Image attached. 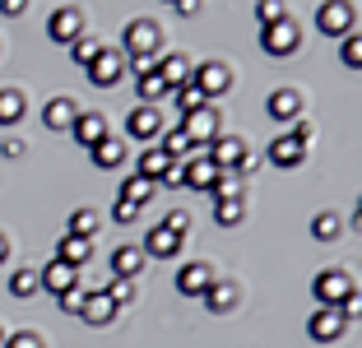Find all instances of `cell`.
Returning <instances> with one entry per match:
<instances>
[{"label": "cell", "mask_w": 362, "mask_h": 348, "mask_svg": "<svg viewBox=\"0 0 362 348\" xmlns=\"http://www.w3.org/2000/svg\"><path fill=\"white\" fill-rule=\"evenodd\" d=\"M88 158H93V168H103V172L121 168V163H126V139H117V135L98 139V144L88 149Z\"/></svg>", "instance_id": "cell-21"}, {"label": "cell", "mask_w": 362, "mask_h": 348, "mask_svg": "<svg viewBox=\"0 0 362 348\" xmlns=\"http://www.w3.org/2000/svg\"><path fill=\"white\" fill-rule=\"evenodd\" d=\"M158 47H163V28L153 19H130L126 23V61H135V56H158Z\"/></svg>", "instance_id": "cell-2"}, {"label": "cell", "mask_w": 362, "mask_h": 348, "mask_svg": "<svg viewBox=\"0 0 362 348\" xmlns=\"http://www.w3.org/2000/svg\"><path fill=\"white\" fill-rule=\"evenodd\" d=\"M149 255L139 251V242H126V246H112V279H135L144 269Z\"/></svg>", "instance_id": "cell-17"}, {"label": "cell", "mask_w": 362, "mask_h": 348, "mask_svg": "<svg viewBox=\"0 0 362 348\" xmlns=\"http://www.w3.org/2000/svg\"><path fill=\"white\" fill-rule=\"evenodd\" d=\"M47 37L61 47H70L75 37H84V10H75V5H61V10L47 19Z\"/></svg>", "instance_id": "cell-9"}, {"label": "cell", "mask_w": 362, "mask_h": 348, "mask_svg": "<svg viewBox=\"0 0 362 348\" xmlns=\"http://www.w3.org/2000/svg\"><path fill=\"white\" fill-rule=\"evenodd\" d=\"M88 255H93V246H88L84 237H70V232H65L61 242H56V255H52V260L70 265V269H84V265H88Z\"/></svg>", "instance_id": "cell-23"}, {"label": "cell", "mask_w": 362, "mask_h": 348, "mask_svg": "<svg viewBox=\"0 0 362 348\" xmlns=\"http://www.w3.org/2000/svg\"><path fill=\"white\" fill-rule=\"evenodd\" d=\"M339 232H344V219L334 209H320L316 219H311V237H316V242H339Z\"/></svg>", "instance_id": "cell-30"}, {"label": "cell", "mask_w": 362, "mask_h": 348, "mask_svg": "<svg viewBox=\"0 0 362 348\" xmlns=\"http://www.w3.org/2000/svg\"><path fill=\"white\" fill-rule=\"evenodd\" d=\"M23 10H28V0H0V14H10V19H19Z\"/></svg>", "instance_id": "cell-47"}, {"label": "cell", "mask_w": 362, "mask_h": 348, "mask_svg": "<svg viewBox=\"0 0 362 348\" xmlns=\"http://www.w3.org/2000/svg\"><path fill=\"white\" fill-rule=\"evenodd\" d=\"M302 107H307V98L298 93V88H274L265 103V112L274 116V121H302Z\"/></svg>", "instance_id": "cell-14"}, {"label": "cell", "mask_w": 362, "mask_h": 348, "mask_svg": "<svg viewBox=\"0 0 362 348\" xmlns=\"http://www.w3.org/2000/svg\"><path fill=\"white\" fill-rule=\"evenodd\" d=\"M204 158H209L218 172H237V163L246 158V144L237 135H218V139H209V144H204Z\"/></svg>", "instance_id": "cell-11"}, {"label": "cell", "mask_w": 362, "mask_h": 348, "mask_svg": "<svg viewBox=\"0 0 362 348\" xmlns=\"http://www.w3.org/2000/svg\"><path fill=\"white\" fill-rule=\"evenodd\" d=\"M168 5H172V0H168Z\"/></svg>", "instance_id": "cell-51"}, {"label": "cell", "mask_w": 362, "mask_h": 348, "mask_svg": "<svg viewBox=\"0 0 362 348\" xmlns=\"http://www.w3.org/2000/svg\"><path fill=\"white\" fill-rule=\"evenodd\" d=\"M79 121V103L75 98H52V103L42 107V126L47 130H70Z\"/></svg>", "instance_id": "cell-18"}, {"label": "cell", "mask_w": 362, "mask_h": 348, "mask_svg": "<svg viewBox=\"0 0 362 348\" xmlns=\"http://www.w3.org/2000/svg\"><path fill=\"white\" fill-rule=\"evenodd\" d=\"M135 93H139L144 107H158L163 98H168V84H163V74L153 70V74H139V79H135Z\"/></svg>", "instance_id": "cell-31"}, {"label": "cell", "mask_w": 362, "mask_h": 348, "mask_svg": "<svg viewBox=\"0 0 362 348\" xmlns=\"http://www.w3.org/2000/svg\"><path fill=\"white\" fill-rule=\"evenodd\" d=\"M0 153H5V158H23V139H5V144H0Z\"/></svg>", "instance_id": "cell-48"}, {"label": "cell", "mask_w": 362, "mask_h": 348, "mask_svg": "<svg viewBox=\"0 0 362 348\" xmlns=\"http://www.w3.org/2000/svg\"><path fill=\"white\" fill-rule=\"evenodd\" d=\"M288 135L298 139V144H311V139H316V126H311V121H293V130H288Z\"/></svg>", "instance_id": "cell-44"}, {"label": "cell", "mask_w": 362, "mask_h": 348, "mask_svg": "<svg viewBox=\"0 0 362 348\" xmlns=\"http://www.w3.org/2000/svg\"><path fill=\"white\" fill-rule=\"evenodd\" d=\"M265 158L274 163V168H302V158H307V144H298L293 135H274L265 149Z\"/></svg>", "instance_id": "cell-15"}, {"label": "cell", "mask_w": 362, "mask_h": 348, "mask_svg": "<svg viewBox=\"0 0 362 348\" xmlns=\"http://www.w3.org/2000/svg\"><path fill=\"white\" fill-rule=\"evenodd\" d=\"M181 246H186V242H181V237H172L168 228H149V237L139 242V251L153 255V260H172V255H177Z\"/></svg>", "instance_id": "cell-20"}, {"label": "cell", "mask_w": 362, "mask_h": 348, "mask_svg": "<svg viewBox=\"0 0 362 348\" xmlns=\"http://www.w3.org/2000/svg\"><path fill=\"white\" fill-rule=\"evenodd\" d=\"M181 130H186V139H191L195 149H204L209 139L223 135V121H218V112H214V103H209V107H200V112L181 116Z\"/></svg>", "instance_id": "cell-6"}, {"label": "cell", "mask_w": 362, "mask_h": 348, "mask_svg": "<svg viewBox=\"0 0 362 348\" xmlns=\"http://www.w3.org/2000/svg\"><path fill=\"white\" fill-rule=\"evenodd\" d=\"M84 293H88V288L79 284V288H70V293H61L56 302H61V311H70V316H79V306H84Z\"/></svg>", "instance_id": "cell-42"}, {"label": "cell", "mask_w": 362, "mask_h": 348, "mask_svg": "<svg viewBox=\"0 0 362 348\" xmlns=\"http://www.w3.org/2000/svg\"><path fill=\"white\" fill-rule=\"evenodd\" d=\"M84 279H79V269H70V265H61V260H47L42 269H37V288H47V293H70V288H79Z\"/></svg>", "instance_id": "cell-12"}, {"label": "cell", "mask_w": 362, "mask_h": 348, "mask_svg": "<svg viewBox=\"0 0 362 348\" xmlns=\"http://www.w3.org/2000/svg\"><path fill=\"white\" fill-rule=\"evenodd\" d=\"M158 228H168L172 237H181V242H186V232H191V209H168V219H163Z\"/></svg>", "instance_id": "cell-38"}, {"label": "cell", "mask_w": 362, "mask_h": 348, "mask_svg": "<svg viewBox=\"0 0 362 348\" xmlns=\"http://www.w3.org/2000/svg\"><path fill=\"white\" fill-rule=\"evenodd\" d=\"M339 61L349 65V70H358V65H362V42H358V33H349V37H344V47H339Z\"/></svg>", "instance_id": "cell-40"}, {"label": "cell", "mask_w": 362, "mask_h": 348, "mask_svg": "<svg viewBox=\"0 0 362 348\" xmlns=\"http://www.w3.org/2000/svg\"><path fill=\"white\" fill-rule=\"evenodd\" d=\"M242 219H246L242 200H214V223H218V228H237Z\"/></svg>", "instance_id": "cell-33"}, {"label": "cell", "mask_w": 362, "mask_h": 348, "mask_svg": "<svg viewBox=\"0 0 362 348\" xmlns=\"http://www.w3.org/2000/svg\"><path fill=\"white\" fill-rule=\"evenodd\" d=\"M168 153H163L158 144H144V153H139V163H135V177H144V181H153V186H158V177L163 172H168Z\"/></svg>", "instance_id": "cell-24"}, {"label": "cell", "mask_w": 362, "mask_h": 348, "mask_svg": "<svg viewBox=\"0 0 362 348\" xmlns=\"http://www.w3.org/2000/svg\"><path fill=\"white\" fill-rule=\"evenodd\" d=\"M10 293L14 297H33L37 293V269H14L10 274Z\"/></svg>", "instance_id": "cell-37"}, {"label": "cell", "mask_w": 362, "mask_h": 348, "mask_svg": "<svg viewBox=\"0 0 362 348\" xmlns=\"http://www.w3.org/2000/svg\"><path fill=\"white\" fill-rule=\"evenodd\" d=\"M98 52H103V42H98V37H88V33L70 42V61H75V65H88V61H93Z\"/></svg>", "instance_id": "cell-36"}, {"label": "cell", "mask_w": 362, "mask_h": 348, "mask_svg": "<svg viewBox=\"0 0 362 348\" xmlns=\"http://www.w3.org/2000/svg\"><path fill=\"white\" fill-rule=\"evenodd\" d=\"M168 98L177 103V112H181V116H191V112H200V107H209V98H204L200 88H195V79H186L181 88H172Z\"/></svg>", "instance_id": "cell-28"}, {"label": "cell", "mask_w": 362, "mask_h": 348, "mask_svg": "<svg viewBox=\"0 0 362 348\" xmlns=\"http://www.w3.org/2000/svg\"><path fill=\"white\" fill-rule=\"evenodd\" d=\"M163 130H168V126H163V112H158V107H144V103H139V107H130V116H126V135H130V139L158 144V135H163Z\"/></svg>", "instance_id": "cell-8"}, {"label": "cell", "mask_w": 362, "mask_h": 348, "mask_svg": "<svg viewBox=\"0 0 362 348\" xmlns=\"http://www.w3.org/2000/svg\"><path fill=\"white\" fill-rule=\"evenodd\" d=\"M344 330H349V316H344V306H320L316 316L307 320V335L316 339V344H334Z\"/></svg>", "instance_id": "cell-10"}, {"label": "cell", "mask_w": 362, "mask_h": 348, "mask_svg": "<svg viewBox=\"0 0 362 348\" xmlns=\"http://www.w3.org/2000/svg\"><path fill=\"white\" fill-rule=\"evenodd\" d=\"M209 195L214 200H242V177H237V172H218V181H214Z\"/></svg>", "instance_id": "cell-35"}, {"label": "cell", "mask_w": 362, "mask_h": 348, "mask_svg": "<svg viewBox=\"0 0 362 348\" xmlns=\"http://www.w3.org/2000/svg\"><path fill=\"white\" fill-rule=\"evenodd\" d=\"M98 228H103V214H98V209H75V214H70V228H65V232H70V237H84V242H93V232Z\"/></svg>", "instance_id": "cell-32"}, {"label": "cell", "mask_w": 362, "mask_h": 348, "mask_svg": "<svg viewBox=\"0 0 362 348\" xmlns=\"http://www.w3.org/2000/svg\"><path fill=\"white\" fill-rule=\"evenodd\" d=\"M214 279H218V274H214L204 260H191V265H181V269H177V293L181 297H204V288H209Z\"/></svg>", "instance_id": "cell-13"}, {"label": "cell", "mask_w": 362, "mask_h": 348, "mask_svg": "<svg viewBox=\"0 0 362 348\" xmlns=\"http://www.w3.org/2000/svg\"><path fill=\"white\" fill-rule=\"evenodd\" d=\"M70 135H75L84 149H93L98 139H107V116L103 112H79V121L70 126Z\"/></svg>", "instance_id": "cell-22"}, {"label": "cell", "mask_w": 362, "mask_h": 348, "mask_svg": "<svg viewBox=\"0 0 362 348\" xmlns=\"http://www.w3.org/2000/svg\"><path fill=\"white\" fill-rule=\"evenodd\" d=\"M153 195H158V186H153V181H144V177H135V172H130L126 186H121V200H130L135 209H144V204H149Z\"/></svg>", "instance_id": "cell-29"}, {"label": "cell", "mask_w": 362, "mask_h": 348, "mask_svg": "<svg viewBox=\"0 0 362 348\" xmlns=\"http://www.w3.org/2000/svg\"><path fill=\"white\" fill-rule=\"evenodd\" d=\"M158 186H172V190L186 186V163H168V172L158 177Z\"/></svg>", "instance_id": "cell-43"}, {"label": "cell", "mask_w": 362, "mask_h": 348, "mask_svg": "<svg viewBox=\"0 0 362 348\" xmlns=\"http://www.w3.org/2000/svg\"><path fill=\"white\" fill-rule=\"evenodd\" d=\"M23 112H28V98L19 88H0V126H19Z\"/></svg>", "instance_id": "cell-26"}, {"label": "cell", "mask_w": 362, "mask_h": 348, "mask_svg": "<svg viewBox=\"0 0 362 348\" xmlns=\"http://www.w3.org/2000/svg\"><path fill=\"white\" fill-rule=\"evenodd\" d=\"M311 293H316L320 306H344V316L358 311V293H353V279L344 274V269H320L316 284H311Z\"/></svg>", "instance_id": "cell-1"}, {"label": "cell", "mask_w": 362, "mask_h": 348, "mask_svg": "<svg viewBox=\"0 0 362 348\" xmlns=\"http://www.w3.org/2000/svg\"><path fill=\"white\" fill-rule=\"evenodd\" d=\"M191 79H195V88L214 103V98H223L228 88H233V65L228 61H200L191 70Z\"/></svg>", "instance_id": "cell-5"}, {"label": "cell", "mask_w": 362, "mask_h": 348, "mask_svg": "<svg viewBox=\"0 0 362 348\" xmlns=\"http://www.w3.org/2000/svg\"><path fill=\"white\" fill-rule=\"evenodd\" d=\"M204 306H209V311H233V306H237V284L214 279V284L204 288Z\"/></svg>", "instance_id": "cell-27"}, {"label": "cell", "mask_w": 362, "mask_h": 348, "mask_svg": "<svg viewBox=\"0 0 362 348\" xmlns=\"http://www.w3.org/2000/svg\"><path fill=\"white\" fill-rule=\"evenodd\" d=\"M214 181H218V168H214L204 153L186 163V186H191V190H214Z\"/></svg>", "instance_id": "cell-25"}, {"label": "cell", "mask_w": 362, "mask_h": 348, "mask_svg": "<svg viewBox=\"0 0 362 348\" xmlns=\"http://www.w3.org/2000/svg\"><path fill=\"white\" fill-rule=\"evenodd\" d=\"M103 293H107V302L121 311V306L135 302V279H112V284H103Z\"/></svg>", "instance_id": "cell-34"}, {"label": "cell", "mask_w": 362, "mask_h": 348, "mask_svg": "<svg viewBox=\"0 0 362 348\" xmlns=\"http://www.w3.org/2000/svg\"><path fill=\"white\" fill-rule=\"evenodd\" d=\"M260 47H265L269 56H293L302 47V28L293 19H279V23H269V28H260Z\"/></svg>", "instance_id": "cell-7"}, {"label": "cell", "mask_w": 362, "mask_h": 348, "mask_svg": "<svg viewBox=\"0 0 362 348\" xmlns=\"http://www.w3.org/2000/svg\"><path fill=\"white\" fill-rule=\"evenodd\" d=\"M191 56L186 52H168V56H158V74H163V84H168V93L172 88H181L186 84V79H191Z\"/></svg>", "instance_id": "cell-19"}, {"label": "cell", "mask_w": 362, "mask_h": 348, "mask_svg": "<svg viewBox=\"0 0 362 348\" xmlns=\"http://www.w3.org/2000/svg\"><path fill=\"white\" fill-rule=\"evenodd\" d=\"M256 19H260V28H269V23L288 19V10H284V0H256Z\"/></svg>", "instance_id": "cell-39"}, {"label": "cell", "mask_w": 362, "mask_h": 348, "mask_svg": "<svg viewBox=\"0 0 362 348\" xmlns=\"http://www.w3.org/2000/svg\"><path fill=\"white\" fill-rule=\"evenodd\" d=\"M88 70V84L93 88H117L121 74H126V52H117V47H103V52L93 56V61L84 65Z\"/></svg>", "instance_id": "cell-3"}, {"label": "cell", "mask_w": 362, "mask_h": 348, "mask_svg": "<svg viewBox=\"0 0 362 348\" xmlns=\"http://www.w3.org/2000/svg\"><path fill=\"white\" fill-rule=\"evenodd\" d=\"M79 320H88V325H112V320H117V306L107 302L103 284H98V288H88V293H84V306H79Z\"/></svg>", "instance_id": "cell-16"}, {"label": "cell", "mask_w": 362, "mask_h": 348, "mask_svg": "<svg viewBox=\"0 0 362 348\" xmlns=\"http://www.w3.org/2000/svg\"><path fill=\"white\" fill-rule=\"evenodd\" d=\"M10 260V237H5V232H0V265Z\"/></svg>", "instance_id": "cell-49"}, {"label": "cell", "mask_w": 362, "mask_h": 348, "mask_svg": "<svg viewBox=\"0 0 362 348\" xmlns=\"http://www.w3.org/2000/svg\"><path fill=\"white\" fill-rule=\"evenodd\" d=\"M5 335H10V330H5V325H0V348H5Z\"/></svg>", "instance_id": "cell-50"}, {"label": "cell", "mask_w": 362, "mask_h": 348, "mask_svg": "<svg viewBox=\"0 0 362 348\" xmlns=\"http://www.w3.org/2000/svg\"><path fill=\"white\" fill-rule=\"evenodd\" d=\"M353 23H358V14H353V0H325L316 10V28L325 33V37H349Z\"/></svg>", "instance_id": "cell-4"}, {"label": "cell", "mask_w": 362, "mask_h": 348, "mask_svg": "<svg viewBox=\"0 0 362 348\" xmlns=\"http://www.w3.org/2000/svg\"><path fill=\"white\" fill-rule=\"evenodd\" d=\"M172 10H177L181 19H191V14H200V0H172Z\"/></svg>", "instance_id": "cell-46"}, {"label": "cell", "mask_w": 362, "mask_h": 348, "mask_svg": "<svg viewBox=\"0 0 362 348\" xmlns=\"http://www.w3.org/2000/svg\"><path fill=\"white\" fill-rule=\"evenodd\" d=\"M112 219H117V223H135V219H139V209H135L130 200H117V209H112Z\"/></svg>", "instance_id": "cell-45"}, {"label": "cell", "mask_w": 362, "mask_h": 348, "mask_svg": "<svg viewBox=\"0 0 362 348\" xmlns=\"http://www.w3.org/2000/svg\"><path fill=\"white\" fill-rule=\"evenodd\" d=\"M5 348H47L42 335H33V330H14V335H5Z\"/></svg>", "instance_id": "cell-41"}]
</instances>
